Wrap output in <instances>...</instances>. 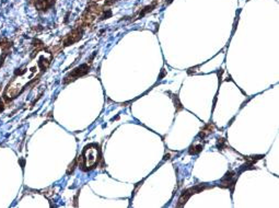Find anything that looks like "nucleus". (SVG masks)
Returning a JSON list of instances; mask_svg holds the SVG:
<instances>
[{"label": "nucleus", "instance_id": "nucleus-3", "mask_svg": "<svg viewBox=\"0 0 279 208\" xmlns=\"http://www.w3.org/2000/svg\"><path fill=\"white\" fill-rule=\"evenodd\" d=\"M37 1H39V2H42V1H44V0H37Z\"/></svg>", "mask_w": 279, "mask_h": 208}, {"label": "nucleus", "instance_id": "nucleus-1", "mask_svg": "<svg viewBox=\"0 0 279 208\" xmlns=\"http://www.w3.org/2000/svg\"><path fill=\"white\" fill-rule=\"evenodd\" d=\"M99 150L95 148V146H89L84 149V151L81 156L78 158L79 165L80 167H86L84 170H90L94 168L96 162L99 160Z\"/></svg>", "mask_w": 279, "mask_h": 208}, {"label": "nucleus", "instance_id": "nucleus-2", "mask_svg": "<svg viewBox=\"0 0 279 208\" xmlns=\"http://www.w3.org/2000/svg\"><path fill=\"white\" fill-rule=\"evenodd\" d=\"M88 70H89V67H88L87 65H82L80 66V67H78V68H76V69L70 74L69 77H67L66 79H69L71 78L70 80H74L76 78H78V77H80V76H83L84 74H87Z\"/></svg>", "mask_w": 279, "mask_h": 208}]
</instances>
